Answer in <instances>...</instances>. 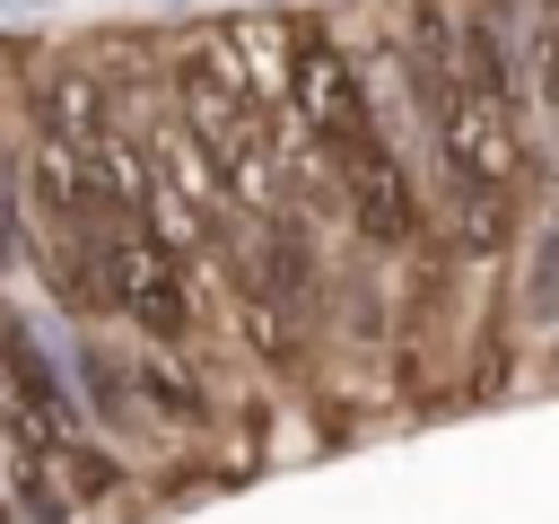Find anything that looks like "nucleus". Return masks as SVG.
I'll list each match as a JSON object with an SVG mask.
<instances>
[{
	"instance_id": "f257e3e1",
	"label": "nucleus",
	"mask_w": 559,
	"mask_h": 524,
	"mask_svg": "<svg viewBox=\"0 0 559 524\" xmlns=\"http://www.w3.org/2000/svg\"><path fill=\"white\" fill-rule=\"evenodd\" d=\"M288 114L306 122L314 166H332V183H341L358 236L384 245V253H402V245L419 236V183H411L402 148L384 140V114H376L367 79L349 70L341 35L314 26V17L288 26Z\"/></svg>"
},
{
	"instance_id": "f03ea898",
	"label": "nucleus",
	"mask_w": 559,
	"mask_h": 524,
	"mask_svg": "<svg viewBox=\"0 0 559 524\" xmlns=\"http://www.w3.org/2000/svg\"><path fill=\"white\" fill-rule=\"evenodd\" d=\"M87 288L114 314H131L140 332H157V341L192 332V288H183L175 245L157 227H87Z\"/></svg>"
},
{
	"instance_id": "7ed1b4c3",
	"label": "nucleus",
	"mask_w": 559,
	"mask_h": 524,
	"mask_svg": "<svg viewBox=\"0 0 559 524\" xmlns=\"http://www.w3.org/2000/svg\"><path fill=\"white\" fill-rule=\"evenodd\" d=\"M533 96L559 114V0H533Z\"/></svg>"
},
{
	"instance_id": "20e7f679",
	"label": "nucleus",
	"mask_w": 559,
	"mask_h": 524,
	"mask_svg": "<svg viewBox=\"0 0 559 524\" xmlns=\"http://www.w3.org/2000/svg\"><path fill=\"white\" fill-rule=\"evenodd\" d=\"M17 253V210H9V183H0V262Z\"/></svg>"
},
{
	"instance_id": "39448f33",
	"label": "nucleus",
	"mask_w": 559,
	"mask_h": 524,
	"mask_svg": "<svg viewBox=\"0 0 559 524\" xmlns=\"http://www.w3.org/2000/svg\"><path fill=\"white\" fill-rule=\"evenodd\" d=\"M0 524H9V507H0Z\"/></svg>"
}]
</instances>
